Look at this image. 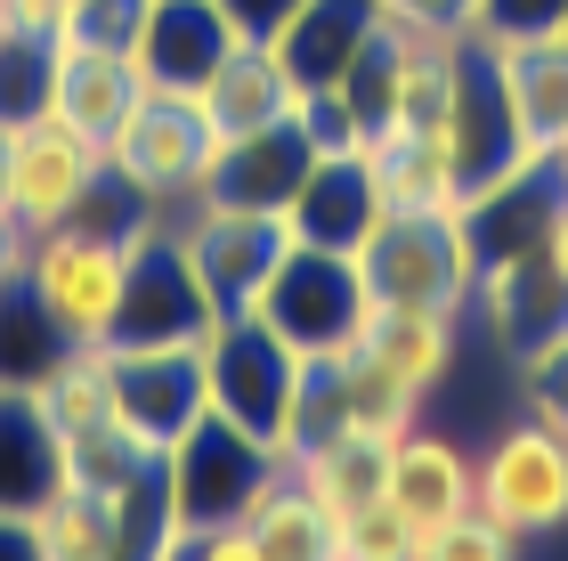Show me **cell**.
<instances>
[{
  "instance_id": "14",
  "label": "cell",
  "mask_w": 568,
  "mask_h": 561,
  "mask_svg": "<svg viewBox=\"0 0 568 561\" xmlns=\"http://www.w3.org/2000/svg\"><path fill=\"white\" fill-rule=\"evenodd\" d=\"M0 17H9V41H65L73 17H82V0H0Z\"/></svg>"
},
{
  "instance_id": "17",
  "label": "cell",
  "mask_w": 568,
  "mask_h": 561,
  "mask_svg": "<svg viewBox=\"0 0 568 561\" xmlns=\"http://www.w3.org/2000/svg\"><path fill=\"white\" fill-rule=\"evenodd\" d=\"M552 180H560V171H552ZM536 261H545V269H552V285L568 293V180H560V196L545 203V228H536Z\"/></svg>"
},
{
  "instance_id": "5",
  "label": "cell",
  "mask_w": 568,
  "mask_h": 561,
  "mask_svg": "<svg viewBox=\"0 0 568 561\" xmlns=\"http://www.w3.org/2000/svg\"><path fill=\"white\" fill-rule=\"evenodd\" d=\"M268 480H276L268 440L244 431V423H227V415H212V407L163 448V489H171V521L179 529L252 513V497H261Z\"/></svg>"
},
{
  "instance_id": "7",
  "label": "cell",
  "mask_w": 568,
  "mask_h": 561,
  "mask_svg": "<svg viewBox=\"0 0 568 561\" xmlns=\"http://www.w3.org/2000/svg\"><path fill=\"white\" fill-rule=\"evenodd\" d=\"M333 359H366L390 391L423 407L463 359V325H455V310H390V301L366 293V318H357L349 350H333Z\"/></svg>"
},
{
  "instance_id": "9",
  "label": "cell",
  "mask_w": 568,
  "mask_h": 561,
  "mask_svg": "<svg viewBox=\"0 0 568 561\" xmlns=\"http://www.w3.org/2000/svg\"><path fill=\"white\" fill-rule=\"evenodd\" d=\"M382 497L398 504L406 521H455V513H471V497H479V455L447 440V431H406V440L382 455Z\"/></svg>"
},
{
  "instance_id": "19",
  "label": "cell",
  "mask_w": 568,
  "mask_h": 561,
  "mask_svg": "<svg viewBox=\"0 0 568 561\" xmlns=\"http://www.w3.org/2000/svg\"><path fill=\"white\" fill-rule=\"evenodd\" d=\"M0 49H9V17H0Z\"/></svg>"
},
{
  "instance_id": "16",
  "label": "cell",
  "mask_w": 568,
  "mask_h": 561,
  "mask_svg": "<svg viewBox=\"0 0 568 561\" xmlns=\"http://www.w3.org/2000/svg\"><path fill=\"white\" fill-rule=\"evenodd\" d=\"M390 24H415V33H463V9L471 0H374Z\"/></svg>"
},
{
  "instance_id": "3",
  "label": "cell",
  "mask_w": 568,
  "mask_h": 561,
  "mask_svg": "<svg viewBox=\"0 0 568 561\" xmlns=\"http://www.w3.org/2000/svg\"><path fill=\"white\" fill-rule=\"evenodd\" d=\"M236 318H261L293 359H333V350H349L357 318H366V269H357V252H325L293 237L284 261L268 269V285L252 293V310Z\"/></svg>"
},
{
  "instance_id": "10",
  "label": "cell",
  "mask_w": 568,
  "mask_h": 561,
  "mask_svg": "<svg viewBox=\"0 0 568 561\" xmlns=\"http://www.w3.org/2000/svg\"><path fill=\"white\" fill-rule=\"evenodd\" d=\"M252 529H261V545H268V561H333V521L308 504L293 480H268L261 497H252V513H244Z\"/></svg>"
},
{
  "instance_id": "11",
  "label": "cell",
  "mask_w": 568,
  "mask_h": 561,
  "mask_svg": "<svg viewBox=\"0 0 568 561\" xmlns=\"http://www.w3.org/2000/svg\"><path fill=\"white\" fill-rule=\"evenodd\" d=\"M415 561H520V538L496 529L471 504V513H455V521H423L415 529Z\"/></svg>"
},
{
  "instance_id": "13",
  "label": "cell",
  "mask_w": 568,
  "mask_h": 561,
  "mask_svg": "<svg viewBox=\"0 0 568 561\" xmlns=\"http://www.w3.org/2000/svg\"><path fill=\"white\" fill-rule=\"evenodd\" d=\"M163 561H268V545H261V529L236 513V521H195V529H179Z\"/></svg>"
},
{
  "instance_id": "8",
  "label": "cell",
  "mask_w": 568,
  "mask_h": 561,
  "mask_svg": "<svg viewBox=\"0 0 568 561\" xmlns=\"http://www.w3.org/2000/svg\"><path fill=\"white\" fill-rule=\"evenodd\" d=\"M139 90L146 82L131 73V58H122L114 41H90V33L49 41V114H65L73 131H90L98 147H106V131L139 107Z\"/></svg>"
},
{
  "instance_id": "12",
  "label": "cell",
  "mask_w": 568,
  "mask_h": 561,
  "mask_svg": "<svg viewBox=\"0 0 568 561\" xmlns=\"http://www.w3.org/2000/svg\"><path fill=\"white\" fill-rule=\"evenodd\" d=\"M333 561H415V521H406L390 497L357 504V513L333 529Z\"/></svg>"
},
{
  "instance_id": "4",
  "label": "cell",
  "mask_w": 568,
  "mask_h": 561,
  "mask_svg": "<svg viewBox=\"0 0 568 561\" xmlns=\"http://www.w3.org/2000/svg\"><path fill=\"white\" fill-rule=\"evenodd\" d=\"M203 114L195 98H171V90H139V107L106 131V180L154 220H179L187 203L203 196Z\"/></svg>"
},
{
  "instance_id": "6",
  "label": "cell",
  "mask_w": 568,
  "mask_h": 561,
  "mask_svg": "<svg viewBox=\"0 0 568 561\" xmlns=\"http://www.w3.org/2000/svg\"><path fill=\"white\" fill-rule=\"evenodd\" d=\"M471 504L496 529H511L520 545L560 538L568 529V431L545 423V415L504 423L496 440H487V455H479V497Z\"/></svg>"
},
{
  "instance_id": "15",
  "label": "cell",
  "mask_w": 568,
  "mask_h": 561,
  "mask_svg": "<svg viewBox=\"0 0 568 561\" xmlns=\"http://www.w3.org/2000/svg\"><path fill=\"white\" fill-rule=\"evenodd\" d=\"M220 17H227V24H236V33H244V41H276V33H284V24H293V17H301V0H220Z\"/></svg>"
},
{
  "instance_id": "18",
  "label": "cell",
  "mask_w": 568,
  "mask_h": 561,
  "mask_svg": "<svg viewBox=\"0 0 568 561\" xmlns=\"http://www.w3.org/2000/svg\"><path fill=\"white\" fill-rule=\"evenodd\" d=\"M0 561H41L33 538H24V513H0Z\"/></svg>"
},
{
  "instance_id": "2",
  "label": "cell",
  "mask_w": 568,
  "mask_h": 561,
  "mask_svg": "<svg viewBox=\"0 0 568 561\" xmlns=\"http://www.w3.org/2000/svg\"><path fill=\"white\" fill-rule=\"evenodd\" d=\"M98 196H106V147L90 131L49 107L0 122V212H17L24 228H65Z\"/></svg>"
},
{
  "instance_id": "1",
  "label": "cell",
  "mask_w": 568,
  "mask_h": 561,
  "mask_svg": "<svg viewBox=\"0 0 568 561\" xmlns=\"http://www.w3.org/2000/svg\"><path fill=\"white\" fill-rule=\"evenodd\" d=\"M131 228L139 203L106 180V196L65 228H33L24 244V301L49 318L58 342H114L122 334V301H131Z\"/></svg>"
}]
</instances>
